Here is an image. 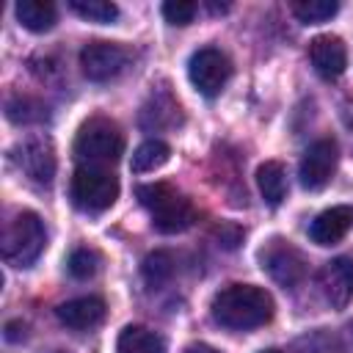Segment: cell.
Wrapping results in <instances>:
<instances>
[{"label":"cell","instance_id":"17","mask_svg":"<svg viewBox=\"0 0 353 353\" xmlns=\"http://www.w3.org/2000/svg\"><path fill=\"white\" fill-rule=\"evenodd\" d=\"M116 347H119V353H165V342L143 325H127L119 334Z\"/></svg>","mask_w":353,"mask_h":353},{"label":"cell","instance_id":"1","mask_svg":"<svg viewBox=\"0 0 353 353\" xmlns=\"http://www.w3.org/2000/svg\"><path fill=\"white\" fill-rule=\"evenodd\" d=\"M212 320L232 331H251L273 317V298L256 284H229L212 295Z\"/></svg>","mask_w":353,"mask_h":353},{"label":"cell","instance_id":"30","mask_svg":"<svg viewBox=\"0 0 353 353\" xmlns=\"http://www.w3.org/2000/svg\"><path fill=\"white\" fill-rule=\"evenodd\" d=\"M262 353H279V350H262Z\"/></svg>","mask_w":353,"mask_h":353},{"label":"cell","instance_id":"26","mask_svg":"<svg viewBox=\"0 0 353 353\" xmlns=\"http://www.w3.org/2000/svg\"><path fill=\"white\" fill-rule=\"evenodd\" d=\"M6 339H8V342H19V339H25V323H19V320L6 323Z\"/></svg>","mask_w":353,"mask_h":353},{"label":"cell","instance_id":"25","mask_svg":"<svg viewBox=\"0 0 353 353\" xmlns=\"http://www.w3.org/2000/svg\"><path fill=\"white\" fill-rule=\"evenodd\" d=\"M215 237L221 240L218 245L234 248V245L243 240V232H240V226H234V223H221V226H215Z\"/></svg>","mask_w":353,"mask_h":353},{"label":"cell","instance_id":"5","mask_svg":"<svg viewBox=\"0 0 353 353\" xmlns=\"http://www.w3.org/2000/svg\"><path fill=\"white\" fill-rule=\"evenodd\" d=\"M69 193L83 212H105L119 199V179L102 165H80L72 174Z\"/></svg>","mask_w":353,"mask_h":353},{"label":"cell","instance_id":"22","mask_svg":"<svg viewBox=\"0 0 353 353\" xmlns=\"http://www.w3.org/2000/svg\"><path fill=\"white\" fill-rule=\"evenodd\" d=\"M8 119L17 121V124H33V121H41L47 119V108L30 97H14L8 102Z\"/></svg>","mask_w":353,"mask_h":353},{"label":"cell","instance_id":"2","mask_svg":"<svg viewBox=\"0 0 353 353\" xmlns=\"http://www.w3.org/2000/svg\"><path fill=\"white\" fill-rule=\"evenodd\" d=\"M138 201L152 212V223L163 234H176L193 226L196 221V207L190 199L176 193L165 182H152L138 188Z\"/></svg>","mask_w":353,"mask_h":353},{"label":"cell","instance_id":"4","mask_svg":"<svg viewBox=\"0 0 353 353\" xmlns=\"http://www.w3.org/2000/svg\"><path fill=\"white\" fill-rule=\"evenodd\" d=\"M121 152H124V135L119 124L105 116L88 119L74 138V157L80 160V165H108L116 163Z\"/></svg>","mask_w":353,"mask_h":353},{"label":"cell","instance_id":"27","mask_svg":"<svg viewBox=\"0 0 353 353\" xmlns=\"http://www.w3.org/2000/svg\"><path fill=\"white\" fill-rule=\"evenodd\" d=\"M342 121H345V127L353 132V102H345V105H342Z\"/></svg>","mask_w":353,"mask_h":353},{"label":"cell","instance_id":"24","mask_svg":"<svg viewBox=\"0 0 353 353\" xmlns=\"http://www.w3.org/2000/svg\"><path fill=\"white\" fill-rule=\"evenodd\" d=\"M196 11H199V6L190 3V0H168V3H163V17L171 25H190Z\"/></svg>","mask_w":353,"mask_h":353},{"label":"cell","instance_id":"13","mask_svg":"<svg viewBox=\"0 0 353 353\" xmlns=\"http://www.w3.org/2000/svg\"><path fill=\"white\" fill-rule=\"evenodd\" d=\"M353 226V207L350 204H336L331 210H323L312 226H309V237L317 245H334L339 243Z\"/></svg>","mask_w":353,"mask_h":353},{"label":"cell","instance_id":"12","mask_svg":"<svg viewBox=\"0 0 353 353\" xmlns=\"http://www.w3.org/2000/svg\"><path fill=\"white\" fill-rule=\"evenodd\" d=\"M309 58H312V66L320 77L325 80H334L345 72L347 66V50H345V41L339 36H331V33H323V36H314L309 41Z\"/></svg>","mask_w":353,"mask_h":353},{"label":"cell","instance_id":"9","mask_svg":"<svg viewBox=\"0 0 353 353\" xmlns=\"http://www.w3.org/2000/svg\"><path fill=\"white\" fill-rule=\"evenodd\" d=\"M17 168L36 185H50L55 176V149L47 138H28L14 149Z\"/></svg>","mask_w":353,"mask_h":353},{"label":"cell","instance_id":"8","mask_svg":"<svg viewBox=\"0 0 353 353\" xmlns=\"http://www.w3.org/2000/svg\"><path fill=\"white\" fill-rule=\"evenodd\" d=\"M130 63V50L116 41H91L80 50V69L88 80L105 83Z\"/></svg>","mask_w":353,"mask_h":353},{"label":"cell","instance_id":"23","mask_svg":"<svg viewBox=\"0 0 353 353\" xmlns=\"http://www.w3.org/2000/svg\"><path fill=\"white\" fill-rule=\"evenodd\" d=\"M66 268H69V273H72L74 279L85 281V279H91V276L97 273L99 256H97L91 248H74V251L69 254V259H66Z\"/></svg>","mask_w":353,"mask_h":353},{"label":"cell","instance_id":"28","mask_svg":"<svg viewBox=\"0 0 353 353\" xmlns=\"http://www.w3.org/2000/svg\"><path fill=\"white\" fill-rule=\"evenodd\" d=\"M185 353H218L215 347H210V345H190V347H185Z\"/></svg>","mask_w":353,"mask_h":353},{"label":"cell","instance_id":"20","mask_svg":"<svg viewBox=\"0 0 353 353\" xmlns=\"http://www.w3.org/2000/svg\"><path fill=\"white\" fill-rule=\"evenodd\" d=\"M69 8L88 22H113L119 17V6L110 0H69Z\"/></svg>","mask_w":353,"mask_h":353},{"label":"cell","instance_id":"18","mask_svg":"<svg viewBox=\"0 0 353 353\" xmlns=\"http://www.w3.org/2000/svg\"><path fill=\"white\" fill-rule=\"evenodd\" d=\"M168 157H171V149H168V143L165 141H157V138H152V141H143L135 152H132V171L135 174H146V171H154V168H160V165H165L168 163Z\"/></svg>","mask_w":353,"mask_h":353},{"label":"cell","instance_id":"16","mask_svg":"<svg viewBox=\"0 0 353 353\" xmlns=\"http://www.w3.org/2000/svg\"><path fill=\"white\" fill-rule=\"evenodd\" d=\"M256 185H259V193L265 196V201L270 207L281 204L284 196H287V171L281 163L276 160H268L256 168Z\"/></svg>","mask_w":353,"mask_h":353},{"label":"cell","instance_id":"29","mask_svg":"<svg viewBox=\"0 0 353 353\" xmlns=\"http://www.w3.org/2000/svg\"><path fill=\"white\" fill-rule=\"evenodd\" d=\"M50 353H66V350H50Z\"/></svg>","mask_w":353,"mask_h":353},{"label":"cell","instance_id":"19","mask_svg":"<svg viewBox=\"0 0 353 353\" xmlns=\"http://www.w3.org/2000/svg\"><path fill=\"white\" fill-rule=\"evenodd\" d=\"M141 276H143L146 287H152V290L163 287V284L171 281V276H174V256H171L168 251H154V254H149V256L143 259V265H141Z\"/></svg>","mask_w":353,"mask_h":353},{"label":"cell","instance_id":"15","mask_svg":"<svg viewBox=\"0 0 353 353\" xmlns=\"http://www.w3.org/2000/svg\"><path fill=\"white\" fill-rule=\"evenodd\" d=\"M14 11H17V19L22 22V28H28L33 33L50 30L58 19V11L50 0H19L14 6Z\"/></svg>","mask_w":353,"mask_h":353},{"label":"cell","instance_id":"14","mask_svg":"<svg viewBox=\"0 0 353 353\" xmlns=\"http://www.w3.org/2000/svg\"><path fill=\"white\" fill-rule=\"evenodd\" d=\"M58 320L74 331H88L94 325H99L105 320V301L97 295H83V298H72L66 303H61L55 309Z\"/></svg>","mask_w":353,"mask_h":353},{"label":"cell","instance_id":"21","mask_svg":"<svg viewBox=\"0 0 353 353\" xmlns=\"http://www.w3.org/2000/svg\"><path fill=\"white\" fill-rule=\"evenodd\" d=\"M290 8H292V14H295L301 22H306V25H317V22L331 19V17L336 14L339 6H336L334 0H298V3H292Z\"/></svg>","mask_w":353,"mask_h":353},{"label":"cell","instance_id":"10","mask_svg":"<svg viewBox=\"0 0 353 353\" xmlns=\"http://www.w3.org/2000/svg\"><path fill=\"white\" fill-rule=\"evenodd\" d=\"M334 168H336V143L331 138H320L301 157V165H298L301 185L306 190H320L328 185Z\"/></svg>","mask_w":353,"mask_h":353},{"label":"cell","instance_id":"7","mask_svg":"<svg viewBox=\"0 0 353 353\" xmlns=\"http://www.w3.org/2000/svg\"><path fill=\"white\" fill-rule=\"evenodd\" d=\"M188 74H190V83L196 85L199 94L215 97V94H221V88L232 77V61L215 47H201L190 55Z\"/></svg>","mask_w":353,"mask_h":353},{"label":"cell","instance_id":"11","mask_svg":"<svg viewBox=\"0 0 353 353\" xmlns=\"http://www.w3.org/2000/svg\"><path fill=\"white\" fill-rule=\"evenodd\" d=\"M317 287H320L323 298H325L334 309L347 306L350 298H353V259L336 256V259L325 262V265L320 268Z\"/></svg>","mask_w":353,"mask_h":353},{"label":"cell","instance_id":"6","mask_svg":"<svg viewBox=\"0 0 353 353\" xmlns=\"http://www.w3.org/2000/svg\"><path fill=\"white\" fill-rule=\"evenodd\" d=\"M259 262H262V270L281 287H295L306 276L303 254L290 240H281V237H273L270 243H265V248L259 251Z\"/></svg>","mask_w":353,"mask_h":353},{"label":"cell","instance_id":"3","mask_svg":"<svg viewBox=\"0 0 353 353\" xmlns=\"http://www.w3.org/2000/svg\"><path fill=\"white\" fill-rule=\"evenodd\" d=\"M44 243H47V232H44L41 218L30 210H22L6 223L0 251H3L6 265L28 268L39 259V254L44 251Z\"/></svg>","mask_w":353,"mask_h":353}]
</instances>
